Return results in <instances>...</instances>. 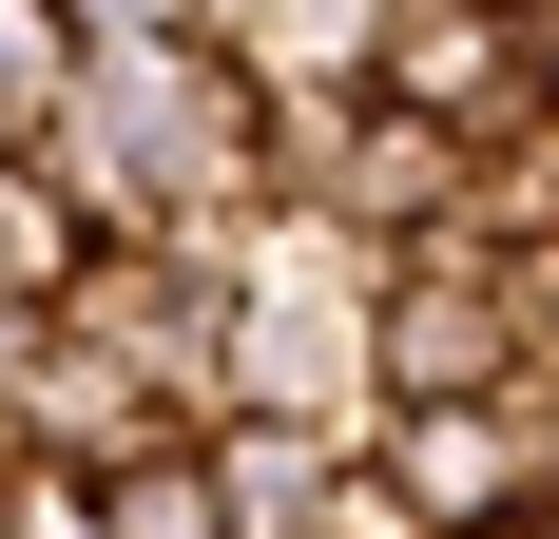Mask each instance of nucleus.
Returning <instances> with one entry per match:
<instances>
[{"label": "nucleus", "instance_id": "2", "mask_svg": "<svg viewBox=\"0 0 559 539\" xmlns=\"http://www.w3.org/2000/svg\"><path fill=\"white\" fill-rule=\"evenodd\" d=\"M231 289H251V231H135V251H78L58 327L174 424H231Z\"/></svg>", "mask_w": 559, "mask_h": 539}, {"label": "nucleus", "instance_id": "6", "mask_svg": "<svg viewBox=\"0 0 559 539\" xmlns=\"http://www.w3.org/2000/svg\"><path fill=\"white\" fill-rule=\"evenodd\" d=\"M78 251H97V231L58 213V173L20 155V173H0V327H39L58 289H78Z\"/></svg>", "mask_w": 559, "mask_h": 539}, {"label": "nucleus", "instance_id": "7", "mask_svg": "<svg viewBox=\"0 0 559 539\" xmlns=\"http://www.w3.org/2000/svg\"><path fill=\"white\" fill-rule=\"evenodd\" d=\"M58 97H78V20L58 0H0V173L58 135Z\"/></svg>", "mask_w": 559, "mask_h": 539}, {"label": "nucleus", "instance_id": "8", "mask_svg": "<svg viewBox=\"0 0 559 539\" xmlns=\"http://www.w3.org/2000/svg\"><path fill=\"white\" fill-rule=\"evenodd\" d=\"M97 539H231V501H213V443H155L135 482H97Z\"/></svg>", "mask_w": 559, "mask_h": 539}, {"label": "nucleus", "instance_id": "1", "mask_svg": "<svg viewBox=\"0 0 559 539\" xmlns=\"http://www.w3.org/2000/svg\"><path fill=\"white\" fill-rule=\"evenodd\" d=\"M251 135H271L251 58L213 20H155V39H78V97H58L39 173H58V213L97 251H135V231H251Z\"/></svg>", "mask_w": 559, "mask_h": 539}, {"label": "nucleus", "instance_id": "10", "mask_svg": "<svg viewBox=\"0 0 559 539\" xmlns=\"http://www.w3.org/2000/svg\"><path fill=\"white\" fill-rule=\"evenodd\" d=\"M0 520H20V482H0Z\"/></svg>", "mask_w": 559, "mask_h": 539}, {"label": "nucleus", "instance_id": "4", "mask_svg": "<svg viewBox=\"0 0 559 539\" xmlns=\"http://www.w3.org/2000/svg\"><path fill=\"white\" fill-rule=\"evenodd\" d=\"M367 97L425 116L444 155H521L540 135V39H521V0H405L367 39Z\"/></svg>", "mask_w": 559, "mask_h": 539}, {"label": "nucleus", "instance_id": "3", "mask_svg": "<svg viewBox=\"0 0 559 539\" xmlns=\"http://www.w3.org/2000/svg\"><path fill=\"white\" fill-rule=\"evenodd\" d=\"M367 367H386V405H502L521 385V270L483 231H425L367 289Z\"/></svg>", "mask_w": 559, "mask_h": 539}, {"label": "nucleus", "instance_id": "5", "mask_svg": "<svg viewBox=\"0 0 559 539\" xmlns=\"http://www.w3.org/2000/svg\"><path fill=\"white\" fill-rule=\"evenodd\" d=\"M405 501H425V539H483V520H559L540 443H521V405H386V443H367Z\"/></svg>", "mask_w": 559, "mask_h": 539}, {"label": "nucleus", "instance_id": "9", "mask_svg": "<svg viewBox=\"0 0 559 539\" xmlns=\"http://www.w3.org/2000/svg\"><path fill=\"white\" fill-rule=\"evenodd\" d=\"M483 539H559V520H483Z\"/></svg>", "mask_w": 559, "mask_h": 539}]
</instances>
